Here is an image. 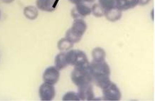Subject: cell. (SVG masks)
I'll return each mask as SVG.
<instances>
[{
	"mask_svg": "<svg viewBox=\"0 0 155 101\" xmlns=\"http://www.w3.org/2000/svg\"><path fill=\"white\" fill-rule=\"evenodd\" d=\"M40 99L43 101H50L56 96V88L53 85L44 83L38 90Z\"/></svg>",
	"mask_w": 155,
	"mask_h": 101,
	"instance_id": "cell-7",
	"label": "cell"
},
{
	"mask_svg": "<svg viewBox=\"0 0 155 101\" xmlns=\"http://www.w3.org/2000/svg\"><path fill=\"white\" fill-rule=\"evenodd\" d=\"M92 57L93 61H103L106 57V52L103 48L96 47L92 50Z\"/></svg>",
	"mask_w": 155,
	"mask_h": 101,
	"instance_id": "cell-14",
	"label": "cell"
},
{
	"mask_svg": "<svg viewBox=\"0 0 155 101\" xmlns=\"http://www.w3.org/2000/svg\"><path fill=\"white\" fill-rule=\"evenodd\" d=\"M87 29V24L83 19H75L72 27L66 33V38L72 43H78Z\"/></svg>",
	"mask_w": 155,
	"mask_h": 101,
	"instance_id": "cell-2",
	"label": "cell"
},
{
	"mask_svg": "<svg viewBox=\"0 0 155 101\" xmlns=\"http://www.w3.org/2000/svg\"><path fill=\"white\" fill-rule=\"evenodd\" d=\"M60 0H36L37 9L44 11L53 12L58 7Z\"/></svg>",
	"mask_w": 155,
	"mask_h": 101,
	"instance_id": "cell-10",
	"label": "cell"
},
{
	"mask_svg": "<svg viewBox=\"0 0 155 101\" xmlns=\"http://www.w3.org/2000/svg\"><path fill=\"white\" fill-rule=\"evenodd\" d=\"M77 93L81 100L90 101L96 100V98H95L93 86L91 84V83L79 86Z\"/></svg>",
	"mask_w": 155,
	"mask_h": 101,
	"instance_id": "cell-8",
	"label": "cell"
},
{
	"mask_svg": "<svg viewBox=\"0 0 155 101\" xmlns=\"http://www.w3.org/2000/svg\"><path fill=\"white\" fill-rule=\"evenodd\" d=\"M66 57L68 65L73 66L74 67L90 64L86 54L81 50H69L66 52Z\"/></svg>",
	"mask_w": 155,
	"mask_h": 101,
	"instance_id": "cell-4",
	"label": "cell"
},
{
	"mask_svg": "<svg viewBox=\"0 0 155 101\" xmlns=\"http://www.w3.org/2000/svg\"><path fill=\"white\" fill-rule=\"evenodd\" d=\"M105 9L99 5V3L95 4L91 8V13L96 17H102L105 15Z\"/></svg>",
	"mask_w": 155,
	"mask_h": 101,
	"instance_id": "cell-17",
	"label": "cell"
},
{
	"mask_svg": "<svg viewBox=\"0 0 155 101\" xmlns=\"http://www.w3.org/2000/svg\"><path fill=\"white\" fill-rule=\"evenodd\" d=\"M122 15V11H120L116 7H113L108 9H106L104 16H105L108 21L115 22L121 19Z\"/></svg>",
	"mask_w": 155,
	"mask_h": 101,
	"instance_id": "cell-12",
	"label": "cell"
},
{
	"mask_svg": "<svg viewBox=\"0 0 155 101\" xmlns=\"http://www.w3.org/2000/svg\"><path fill=\"white\" fill-rule=\"evenodd\" d=\"M57 46H58V50L61 52H66L71 50V48L73 46V44L65 37L59 40L57 44Z\"/></svg>",
	"mask_w": 155,
	"mask_h": 101,
	"instance_id": "cell-16",
	"label": "cell"
},
{
	"mask_svg": "<svg viewBox=\"0 0 155 101\" xmlns=\"http://www.w3.org/2000/svg\"><path fill=\"white\" fill-rule=\"evenodd\" d=\"M115 0H99V5L105 10L115 7Z\"/></svg>",
	"mask_w": 155,
	"mask_h": 101,
	"instance_id": "cell-19",
	"label": "cell"
},
{
	"mask_svg": "<svg viewBox=\"0 0 155 101\" xmlns=\"http://www.w3.org/2000/svg\"><path fill=\"white\" fill-rule=\"evenodd\" d=\"M89 70L92 82H94L101 89L111 82L110 79V68L105 60L99 62L92 60L89 64Z\"/></svg>",
	"mask_w": 155,
	"mask_h": 101,
	"instance_id": "cell-1",
	"label": "cell"
},
{
	"mask_svg": "<svg viewBox=\"0 0 155 101\" xmlns=\"http://www.w3.org/2000/svg\"><path fill=\"white\" fill-rule=\"evenodd\" d=\"M0 17H1V11H0Z\"/></svg>",
	"mask_w": 155,
	"mask_h": 101,
	"instance_id": "cell-24",
	"label": "cell"
},
{
	"mask_svg": "<svg viewBox=\"0 0 155 101\" xmlns=\"http://www.w3.org/2000/svg\"><path fill=\"white\" fill-rule=\"evenodd\" d=\"M68 66L66 60V52H61L55 58V67L59 70L66 68Z\"/></svg>",
	"mask_w": 155,
	"mask_h": 101,
	"instance_id": "cell-13",
	"label": "cell"
},
{
	"mask_svg": "<svg viewBox=\"0 0 155 101\" xmlns=\"http://www.w3.org/2000/svg\"><path fill=\"white\" fill-rule=\"evenodd\" d=\"M89 64L74 67V69L71 73V80L78 87L92 83L91 73L89 70Z\"/></svg>",
	"mask_w": 155,
	"mask_h": 101,
	"instance_id": "cell-3",
	"label": "cell"
},
{
	"mask_svg": "<svg viewBox=\"0 0 155 101\" xmlns=\"http://www.w3.org/2000/svg\"><path fill=\"white\" fill-rule=\"evenodd\" d=\"M60 78V70L54 66H49L44 70L43 74V80L46 83L54 86L58 83Z\"/></svg>",
	"mask_w": 155,
	"mask_h": 101,
	"instance_id": "cell-6",
	"label": "cell"
},
{
	"mask_svg": "<svg viewBox=\"0 0 155 101\" xmlns=\"http://www.w3.org/2000/svg\"><path fill=\"white\" fill-rule=\"evenodd\" d=\"M151 0H138V5L141 6H144L147 5V4L150 2Z\"/></svg>",
	"mask_w": 155,
	"mask_h": 101,
	"instance_id": "cell-20",
	"label": "cell"
},
{
	"mask_svg": "<svg viewBox=\"0 0 155 101\" xmlns=\"http://www.w3.org/2000/svg\"><path fill=\"white\" fill-rule=\"evenodd\" d=\"M2 2L4 3H6V4H10L12 2H13L14 0H1Z\"/></svg>",
	"mask_w": 155,
	"mask_h": 101,
	"instance_id": "cell-22",
	"label": "cell"
},
{
	"mask_svg": "<svg viewBox=\"0 0 155 101\" xmlns=\"http://www.w3.org/2000/svg\"><path fill=\"white\" fill-rule=\"evenodd\" d=\"M91 14V8L84 3L75 5L71 10V16L73 19H83Z\"/></svg>",
	"mask_w": 155,
	"mask_h": 101,
	"instance_id": "cell-9",
	"label": "cell"
},
{
	"mask_svg": "<svg viewBox=\"0 0 155 101\" xmlns=\"http://www.w3.org/2000/svg\"><path fill=\"white\" fill-rule=\"evenodd\" d=\"M103 100L109 101H117L121 99L122 95L117 85L110 82L103 89Z\"/></svg>",
	"mask_w": 155,
	"mask_h": 101,
	"instance_id": "cell-5",
	"label": "cell"
},
{
	"mask_svg": "<svg viewBox=\"0 0 155 101\" xmlns=\"http://www.w3.org/2000/svg\"><path fill=\"white\" fill-rule=\"evenodd\" d=\"M62 100L64 101H68V100H81L80 98H79L78 95L77 93L70 91L66 93V94L64 95V97H63Z\"/></svg>",
	"mask_w": 155,
	"mask_h": 101,
	"instance_id": "cell-18",
	"label": "cell"
},
{
	"mask_svg": "<svg viewBox=\"0 0 155 101\" xmlns=\"http://www.w3.org/2000/svg\"><path fill=\"white\" fill-rule=\"evenodd\" d=\"M95 0H85V2H93Z\"/></svg>",
	"mask_w": 155,
	"mask_h": 101,
	"instance_id": "cell-23",
	"label": "cell"
},
{
	"mask_svg": "<svg viewBox=\"0 0 155 101\" xmlns=\"http://www.w3.org/2000/svg\"><path fill=\"white\" fill-rule=\"evenodd\" d=\"M68 1L73 5H78V4L85 2V0H68Z\"/></svg>",
	"mask_w": 155,
	"mask_h": 101,
	"instance_id": "cell-21",
	"label": "cell"
},
{
	"mask_svg": "<svg viewBox=\"0 0 155 101\" xmlns=\"http://www.w3.org/2000/svg\"><path fill=\"white\" fill-rule=\"evenodd\" d=\"M24 15L28 19H36L38 16V11L37 7H35L34 6H28V7H26L24 9Z\"/></svg>",
	"mask_w": 155,
	"mask_h": 101,
	"instance_id": "cell-15",
	"label": "cell"
},
{
	"mask_svg": "<svg viewBox=\"0 0 155 101\" xmlns=\"http://www.w3.org/2000/svg\"><path fill=\"white\" fill-rule=\"evenodd\" d=\"M137 5H138V0H115V7L120 11L133 9Z\"/></svg>",
	"mask_w": 155,
	"mask_h": 101,
	"instance_id": "cell-11",
	"label": "cell"
}]
</instances>
